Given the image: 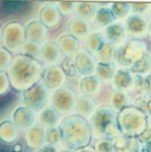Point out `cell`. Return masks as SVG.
<instances>
[{
  "label": "cell",
  "mask_w": 151,
  "mask_h": 152,
  "mask_svg": "<svg viewBox=\"0 0 151 152\" xmlns=\"http://www.w3.org/2000/svg\"><path fill=\"white\" fill-rule=\"evenodd\" d=\"M67 75L60 65L48 66L44 69L42 75V83L50 92L62 88L66 82Z\"/></svg>",
  "instance_id": "11"
},
{
  "label": "cell",
  "mask_w": 151,
  "mask_h": 152,
  "mask_svg": "<svg viewBox=\"0 0 151 152\" xmlns=\"http://www.w3.org/2000/svg\"><path fill=\"white\" fill-rule=\"evenodd\" d=\"M148 36L151 38V18L149 19V29H148Z\"/></svg>",
  "instance_id": "48"
},
{
  "label": "cell",
  "mask_w": 151,
  "mask_h": 152,
  "mask_svg": "<svg viewBox=\"0 0 151 152\" xmlns=\"http://www.w3.org/2000/svg\"><path fill=\"white\" fill-rule=\"evenodd\" d=\"M77 3L78 2L74 1H59L56 3V6L62 15H70L73 12L75 13Z\"/></svg>",
  "instance_id": "40"
},
{
  "label": "cell",
  "mask_w": 151,
  "mask_h": 152,
  "mask_svg": "<svg viewBox=\"0 0 151 152\" xmlns=\"http://www.w3.org/2000/svg\"><path fill=\"white\" fill-rule=\"evenodd\" d=\"M106 43L107 41L103 34V31L96 30V29L91 31L90 34L84 39L85 50H87L94 56L103 48V46Z\"/></svg>",
  "instance_id": "21"
},
{
  "label": "cell",
  "mask_w": 151,
  "mask_h": 152,
  "mask_svg": "<svg viewBox=\"0 0 151 152\" xmlns=\"http://www.w3.org/2000/svg\"><path fill=\"white\" fill-rule=\"evenodd\" d=\"M26 29V38L27 40L37 42L39 44L43 45L47 38L48 30L47 27L43 24L41 21H31L25 27Z\"/></svg>",
  "instance_id": "19"
},
{
  "label": "cell",
  "mask_w": 151,
  "mask_h": 152,
  "mask_svg": "<svg viewBox=\"0 0 151 152\" xmlns=\"http://www.w3.org/2000/svg\"><path fill=\"white\" fill-rule=\"evenodd\" d=\"M50 94L51 92L45 87L42 81H40L22 92L23 106L29 108L36 113H39L50 103Z\"/></svg>",
  "instance_id": "8"
},
{
  "label": "cell",
  "mask_w": 151,
  "mask_h": 152,
  "mask_svg": "<svg viewBox=\"0 0 151 152\" xmlns=\"http://www.w3.org/2000/svg\"><path fill=\"white\" fill-rule=\"evenodd\" d=\"M149 111H150V115H151V99L149 101Z\"/></svg>",
  "instance_id": "49"
},
{
  "label": "cell",
  "mask_w": 151,
  "mask_h": 152,
  "mask_svg": "<svg viewBox=\"0 0 151 152\" xmlns=\"http://www.w3.org/2000/svg\"><path fill=\"white\" fill-rule=\"evenodd\" d=\"M24 140L28 147L37 149L46 145V128L42 125L36 124L24 133Z\"/></svg>",
  "instance_id": "15"
},
{
  "label": "cell",
  "mask_w": 151,
  "mask_h": 152,
  "mask_svg": "<svg viewBox=\"0 0 151 152\" xmlns=\"http://www.w3.org/2000/svg\"><path fill=\"white\" fill-rule=\"evenodd\" d=\"M93 148L96 152H115V141L110 139L94 140Z\"/></svg>",
  "instance_id": "37"
},
{
  "label": "cell",
  "mask_w": 151,
  "mask_h": 152,
  "mask_svg": "<svg viewBox=\"0 0 151 152\" xmlns=\"http://www.w3.org/2000/svg\"><path fill=\"white\" fill-rule=\"evenodd\" d=\"M92 137L97 139L116 140L122 135L117 121V113L109 105H100L89 120Z\"/></svg>",
  "instance_id": "3"
},
{
  "label": "cell",
  "mask_w": 151,
  "mask_h": 152,
  "mask_svg": "<svg viewBox=\"0 0 151 152\" xmlns=\"http://www.w3.org/2000/svg\"><path fill=\"white\" fill-rule=\"evenodd\" d=\"M60 66L62 67L63 71L65 72V74L67 76H69V77H74V76L77 75L78 70L76 67V63H75V58L65 57L62 60Z\"/></svg>",
  "instance_id": "38"
},
{
  "label": "cell",
  "mask_w": 151,
  "mask_h": 152,
  "mask_svg": "<svg viewBox=\"0 0 151 152\" xmlns=\"http://www.w3.org/2000/svg\"><path fill=\"white\" fill-rule=\"evenodd\" d=\"M62 52L58 44L54 41H46L42 45L41 61L48 66H55L62 62Z\"/></svg>",
  "instance_id": "16"
},
{
  "label": "cell",
  "mask_w": 151,
  "mask_h": 152,
  "mask_svg": "<svg viewBox=\"0 0 151 152\" xmlns=\"http://www.w3.org/2000/svg\"><path fill=\"white\" fill-rule=\"evenodd\" d=\"M59 128L63 146L74 151L89 146L93 139L89 121L76 113L62 118Z\"/></svg>",
  "instance_id": "2"
},
{
  "label": "cell",
  "mask_w": 151,
  "mask_h": 152,
  "mask_svg": "<svg viewBox=\"0 0 151 152\" xmlns=\"http://www.w3.org/2000/svg\"><path fill=\"white\" fill-rule=\"evenodd\" d=\"M102 31L106 41L116 48L128 41V34L122 21H114Z\"/></svg>",
  "instance_id": "12"
},
{
  "label": "cell",
  "mask_w": 151,
  "mask_h": 152,
  "mask_svg": "<svg viewBox=\"0 0 151 152\" xmlns=\"http://www.w3.org/2000/svg\"><path fill=\"white\" fill-rule=\"evenodd\" d=\"M143 148L144 149H146L147 151H149V152H151V142L150 143H148L147 145H145V146H143Z\"/></svg>",
  "instance_id": "47"
},
{
  "label": "cell",
  "mask_w": 151,
  "mask_h": 152,
  "mask_svg": "<svg viewBox=\"0 0 151 152\" xmlns=\"http://www.w3.org/2000/svg\"><path fill=\"white\" fill-rule=\"evenodd\" d=\"M135 79L136 76L130 68L116 66L111 85L114 90L129 93L134 90Z\"/></svg>",
  "instance_id": "10"
},
{
  "label": "cell",
  "mask_w": 151,
  "mask_h": 152,
  "mask_svg": "<svg viewBox=\"0 0 151 152\" xmlns=\"http://www.w3.org/2000/svg\"><path fill=\"white\" fill-rule=\"evenodd\" d=\"M131 10L133 14L141 15L146 17L151 12V3L146 2H131Z\"/></svg>",
  "instance_id": "39"
},
{
  "label": "cell",
  "mask_w": 151,
  "mask_h": 152,
  "mask_svg": "<svg viewBox=\"0 0 151 152\" xmlns=\"http://www.w3.org/2000/svg\"><path fill=\"white\" fill-rule=\"evenodd\" d=\"M139 152H149V151H147L146 149H144V148H143V149H142L141 151H139Z\"/></svg>",
  "instance_id": "50"
},
{
  "label": "cell",
  "mask_w": 151,
  "mask_h": 152,
  "mask_svg": "<svg viewBox=\"0 0 151 152\" xmlns=\"http://www.w3.org/2000/svg\"><path fill=\"white\" fill-rule=\"evenodd\" d=\"M151 99L150 95H137L135 98L133 99L132 106L138 108L142 112L147 115V117H151L150 111H149V101Z\"/></svg>",
  "instance_id": "36"
},
{
  "label": "cell",
  "mask_w": 151,
  "mask_h": 152,
  "mask_svg": "<svg viewBox=\"0 0 151 152\" xmlns=\"http://www.w3.org/2000/svg\"><path fill=\"white\" fill-rule=\"evenodd\" d=\"M103 87V83L94 74L89 76H82L79 82V88L82 95L90 98L98 96Z\"/></svg>",
  "instance_id": "17"
},
{
  "label": "cell",
  "mask_w": 151,
  "mask_h": 152,
  "mask_svg": "<svg viewBox=\"0 0 151 152\" xmlns=\"http://www.w3.org/2000/svg\"><path fill=\"white\" fill-rule=\"evenodd\" d=\"M143 149V145L138 137H130L120 135L115 140V152H139Z\"/></svg>",
  "instance_id": "23"
},
{
  "label": "cell",
  "mask_w": 151,
  "mask_h": 152,
  "mask_svg": "<svg viewBox=\"0 0 151 152\" xmlns=\"http://www.w3.org/2000/svg\"><path fill=\"white\" fill-rule=\"evenodd\" d=\"M109 8L113 13L116 21H124L132 14L131 4L129 2H112L109 4Z\"/></svg>",
  "instance_id": "30"
},
{
  "label": "cell",
  "mask_w": 151,
  "mask_h": 152,
  "mask_svg": "<svg viewBox=\"0 0 151 152\" xmlns=\"http://www.w3.org/2000/svg\"><path fill=\"white\" fill-rule=\"evenodd\" d=\"M114 21L116 20L109 7H99L92 22L96 30H104Z\"/></svg>",
  "instance_id": "27"
},
{
  "label": "cell",
  "mask_w": 151,
  "mask_h": 152,
  "mask_svg": "<svg viewBox=\"0 0 151 152\" xmlns=\"http://www.w3.org/2000/svg\"><path fill=\"white\" fill-rule=\"evenodd\" d=\"M43 72L41 62L23 54L13 57L6 71L12 87L22 92L40 82Z\"/></svg>",
  "instance_id": "1"
},
{
  "label": "cell",
  "mask_w": 151,
  "mask_h": 152,
  "mask_svg": "<svg viewBox=\"0 0 151 152\" xmlns=\"http://www.w3.org/2000/svg\"><path fill=\"white\" fill-rule=\"evenodd\" d=\"M138 139H139L140 142L142 143V145L143 146L147 145L148 143L151 142V122L148 121L146 129L141 133V135H139Z\"/></svg>",
  "instance_id": "43"
},
{
  "label": "cell",
  "mask_w": 151,
  "mask_h": 152,
  "mask_svg": "<svg viewBox=\"0 0 151 152\" xmlns=\"http://www.w3.org/2000/svg\"><path fill=\"white\" fill-rule=\"evenodd\" d=\"M149 84H150V88H151V75H150V80H149Z\"/></svg>",
  "instance_id": "51"
},
{
  "label": "cell",
  "mask_w": 151,
  "mask_h": 152,
  "mask_svg": "<svg viewBox=\"0 0 151 152\" xmlns=\"http://www.w3.org/2000/svg\"><path fill=\"white\" fill-rule=\"evenodd\" d=\"M57 152H75L74 150H72V149H69L65 147V146H62L59 149H57Z\"/></svg>",
  "instance_id": "46"
},
{
  "label": "cell",
  "mask_w": 151,
  "mask_h": 152,
  "mask_svg": "<svg viewBox=\"0 0 151 152\" xmlns=\"http://www.w3.org/2000/svg\"><path fill=\"white\" fill-rule=\"evenodd\" d=\"M149 60H150V67H151V53H150V58H149Z\"/></svg>",
  "instance_id": "52"
},
{
  "label": "cell",
  "mask_w": 151,
  "mask_h": 152,
  "mask_svg": "<svg viewBox=\"0 0 151 152\" xmlns=\"http://www.w3.org/2000/svg\"><path fill=\"white\" fill-rule=\"evenodd\" d=\"M26 40V29L19 22L8 23L1 31V46L11 53L20 52Z\"/></svg>",
  "instance_id": "6"
},
{
  "label": "cell",
  "mask_w": 151,
  "mask_h": 152,
  "mask_svg": "<svg viewBox=\"0 0 151 152\" xmlns=\"http://www.w3.org/2000/svg\"><path fill=\"white\" fill-rule=\"evenodd\" d=\"M115 69H116V66H115L114 63L111 64L97 63L95 75L99 78V80L103 84H111Z\"/></svg>",
  "instance_id": "31"
},
{
  "label": "cell",
  "mask_w": 151,
  "mask_h": 152,
  "mask_svg": "<svg viewBox=\"0 0 151 152\" xmlns=\"http://www.w3.org/2000/svg\"><path fill=\"white\" fill-rule=\"evenodd\" d=\"M75 152H96V151L94 150L93 147H90V146H86V147L77 149V150H75Z\"/></svg>",
  "instance_id": "45"
},
{
  "label": "cell",
  "mask_w": 151,
  "mask_h": 152,
  "mask_svg": "<svg viewBox=\"0 0 151 152\" xmlns=\"http://www.w3.org/2000/svg\"><path fill=\"white\" fill-rule=\"evenodd\" d=\"M12 59L13 57L11 55V52H9L4 47H1V49H0V69H1V72L7 71Z\"/></svg>",
  "instance_id": "41"
},
{
  "label": "cell",
  "mask_w": 151,
  "mask_h": 152,
  "mask_svg": "<svg viewBox=\"0 0 151 152\" xmlns=\"http://www.w3.org/2000/svg\"><path fill=\"white\" fill-rule=\"evenodd\" d=\"M35 152H57V148L53 147V146H51V145L46 144V145L43 146V147L37 149Z\"/></svg>",
  "instance_id": "44"
},
{
  "label": "cell",
  "mask_w": 151,
  "mask_h": 152,
  "mask_svg": "<svg viewBox=\"0 0 151 152\" xmlns=\"http://www.w3.org/2000/svg\"><path fill=\"white\" fill-rule=\"evenodd\" d=\"M132 102H133V100L128 93L113 90L109 96L108 105L118 114L123 109L131 106Z\"/></svg>",
  "instance_id": "26"
},
{
  "label": "cell",
  "mask_w": 151,
  "mask_h": 152,
  "mask_svg": "<svg viewBox=\"0 0 151 152\" xmlns=\"http://www.w3.org/2000/svg\"><path fill=\"white\" fill-rule=\"evenodd\" d=\"M20 54L29 56L40 61L42 55V45L37 42L31 41V40H26V42L20 49Z\"/></svg>",
  "instance_id": "32"
},
{
  "label": "cell",
  "mask_w": 151,
  "mask_h": 152,
  "mask_svg": "<svg viewBox=\"0 0 151 152\" xmlns=\"http://www.w3.org/2000/svg\"><path fill=\"white\" fill-rule=\"evenodd\" d=\"M97 108H98V106H96L95 101L93 100V98H90V97H87L82 94L77 96L75 113L78 114V115L82 116L85 119L89 120L92 117V115L96 111Z\"/></svg>",
  "instance_id": "25"
},
{
  "label": "cell",
  "mask_w": 151,
  "mask_h": 152,
  "mask_svg": "<svg viewBox=\"0 0 151 152\" xmlns=\"http://www.w3.org/2000/svg\"><path fill=\"white\" fill-rule=\"evenodd\" d=\"M13 122L20 131H27L37 124V113L25 106H20L14 111Z\"/></svg>",
  "instance_id": "13"
},
{
  "label": "cell",
  "mask_w": 151,
  "mask_h": 152,
  "mask_svg": "<svg viewBox=\"0 0 151 152\" xmlns=\"http://www.w3.org/2000/svg\"><path fill=\"white\" fill-rule=\"evenodd\" d=\"M117 121L123 135L138 137L146 129L148 117L141 110L131 105L117 114Z\"/></svg>",
  "instance_id": "5"
},
{
  "label": "cell",
  "mask_w": 151,
  "mask_h": 152,
  "mask_svg": "<svg viewBox=\"0 0 151 152\" xmlns=\"http://www.w3.org/2000/svg\"><path fill=\"white\" fill-rule=\"evenodd\" d=\"M68 33L72 36L79 39H85L88 35L90 34L91 25L88 23V21L83 20V19L74 17L68 22Z\"/></svg>",
  "instance_id": "24"
},
{
  "label": "cell",
  "mask_w": 151,
  "mask_h": 152,
  "mask_svg": "<svg viewBox=\"0 0 151 152\" xmlns=\"http://www.w3.org/2000/svg\"><path fill=\"white\" fill-rule=\"evenodd\" d=\"M98 8L99 7L97 6V3H95V2L81 1L77 3L75 14H76L77 18L83 19V20H93Z\"/></svg>",
  "instance_id": "29"
},
{
  "label": "cell",
  "mask_w": 151,
  "mask_h": 152,
  "mask_svg": "<svg viewBox=\"0 0 151 152\" xmlns=\"http://www.w3.org/2000/svg\"><path fill=\"white\" fill-rule=\"evenodd\" d=\"M18 127L13 121H3L0 125V137L5 143H13L19 137Z\"/></svg>",
  "instance_id": "28"
},
{
  "label": "cell",
  "mask_w": 151,
  "mask_h": 152,
  "mask_svg": "<svg viewBox=\"0 0 151 152\" xmlns=\"http://www.w3.org/2000/svg\"><path fill=\"white\" fill-rule=\"evenodd\" d=\"M74 58L79 74H81L82 76L95 74L97 61L95 56L92 55L90 52H88L85 49H82L77 53V55Z\"/></svg>",
  "instance_id": "14"
},
{
  "label": "cell",
  "mask_w": 151,
  "mask_h": 152,
  "mask_svg": "<svg viewBox=\"0 0 151 152\" xmlns=\"http://www.w3.org/2000/svg\"><path fill=\"white\" fill-rule=\"evenodd\" d=\"M150 55L147 44L143 40L130 39L116 48L114 54V64L119 67L132 68Z\"/></svg>",
  "instance_id": "4"
},
{
  "label": "cell",
  "mask_w": 151,
  "mask_h": 152,
  "mask_svg": "<svg viewBox=\"0 0 151 152\" xmlns=\"http://www.w3.org/2000/svg\"><path fill=\"white\" fill-rule=\"evenodd\" d=\"M46 144L59 149L63 146L61 131L59 127H50L46 128Z\"/></svg>",
  "instance_id": "34"
},
{
  "label": "cell",
  "mask_w": 151,
  "mask_h": 152,
  "mask_svg": "<svg viewBox=\"0 0 151 152\" xmlns=\"http://www.w3.org/2000/svg\"><path fill=\"white\" fill-rule=\"evenodd\" d=\"M62 116L51 105H48L37 113V124L42 125L45 128L59 127L62 120Z\"/></svg>",
  "instance_id": "18"
},
{
  "label": "cell",
  "mask_w": 151,
  "mask_h": 152,
  "mask_svg": "<svg viewBox=\"0 0 151 152\" xmlns=\"http://www.w3.org/2000/svg\"><path fill=\"white\" fill-rule=\"evenodd\" d=\"M116 47L107 42L103 46V48L95 55L97 63L101 64H111L114 63V54Z\"/></svg>",
  "instance_id": "33"
},
{
  "label": "cell",
  "mask_w": 151,
  "mask_h": 152,
  "mask_svg": "<svg viewBox=\"0 0 151 152\" xmlns=\"http://www.w3.org/2000/svg\"><path fill=\"white\" fill-rule=\"evenodd\" d=\"M11 86L9 77L6 72H0V94L4 95L9 91V88Z\"/></svg>",
  "instance_id": "42"
},
{
  "label": "cell",
  "mask_w": 151,
  "mask_h": 152,
  "mask_svg": "<svg viewBox=\"0 0 151 152\" xmlns=\"http://www.w3.org/2000/svg\"><path fill=\"white\" fill-rule=\"evenodd\" d=\"M150 75L148 76H136L135 84H134V91L137 95H150L151 96V88H150Z\"/></svg>",
  "instance_id": "35"
},
{
  "label": "cell",
  "mask_w": 151,
  "mask_h": 152,
  "mask_svg": "<svg viewBox=\"0 0 151 152\" xmlns=\"http://www.w3.org/2000/svg\"><path fill=\"white\" fill-rule=\"evenodd\" d=\"M128 37L135 40H141L148 36L149 21L146 17L137 14H132L124 21Z\"/></svg>",
  "instance_id": "9"
},
{
  "label": "cell",
  "mask_w": 151,
  "mask_h": 152,
  "mask_svg": "<svg viewBox=\"0 0 151 152\" xmlns=\"http://www.w3.org/2000/svg\"><path fill=\"white\" fill-rule=\"evenodd\" d=\"M57 44L60 48L62 54L65 57H72L74 58L77 55V53L80 51L79 40L71 34L67 33L59 37Z\"/></svg>",
  "instance_id": "20"
},
{
  "label": "cell",
  "mask_w": 151,
  "mask_h": 152,
  "mask_svg": "<svg viewBox=\"0 0 151 152\" xmlns=\"http://www.w3.org/2000/svg\"><path fill=\"white\" fill-rule=\"evenodd\" d=\"M148 121H149V122H151V117H149V118H148Z\"/></svg>",
  "instance_id": "53"
},
{
  "label": "cell",
  "mask_w": 151,
  "mask_h": 152,
  "mask_svg": "<svg viewBox=\"0 0 151 152\" xmlns=\"http://www.w3.org/2000/svg\"><path fill=\"white\" fill-rule=\"evenodd\" d=\"M77 95L71 88L63 86L62 88L51 92L50 105L58 111L62 117H66L75 113Z\"/></svg>",
  "instance_id": "7"
},
{
  "label": "cell",
  "mask_w": 151,
  "mask_h": 152,
  "mask_svg": "<svg viewBox=\"0 0 151 152\" xmlns=\"http://www.w3.org/2000/svg\"><path fill=\"white\" fill-rule=\"evenodd\" d=\"M61 19V13L54 4H47L42 7L39 12V21L46 27L58 25Z\"/></svg>",
  "instance_id": "22"
}]
</instances>
